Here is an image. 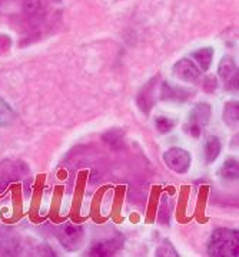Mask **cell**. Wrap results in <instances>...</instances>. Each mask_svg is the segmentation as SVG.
Segmentation results:
<instances>
[{
	"label": "cell",
	"instance_id": "1",
	"mask_svg": "<svg viewBox=\"0 0 239 257\" xmlns=\"http://www.w3.org/2000/svg\"><path fill=\"white\" fill-rule=\"evenodd\" d=\"M238 230L218 228L212 233L208 243V254L214 257L238 256Z\"/></svg>",
	"mask_w": 239,
	"mask_h": 257
},
{
	"label": "cell",
	"instance_id": "2",
	"mask_svg": "<svg viewBox=\"0 0 239 257\" xmlns=\"http://www.w3.org/2000/svg\"><path fill=\"white\" fill-rule=\"evenodd\" d=\"M209 118H210V106L206 102L198 103L189 112L186 131L194 137H199L200 131L209 122Z\"/></svg>",
	"mask_w": 239,
	"mask_h": 257
},
{
	"label": "cell",
	"instance_id": "3",
	"mask_svg": "<svg viewBox=\"0 0 239 257\" xmlns=\"http://www.w3.org/2000/svg\"><path fill=\"white\" fill-rule=\"evenodd\" d=\"M165 164L178 174H185L190 167V155L184 148L172 147L164 154Z\"/></svg>",
	"mask_w": 239,
	"mask_h": 257
},
{
	"label": "cell",
	"instance_id": "4",
	"mask_svg": "<svg viewBox=\"0 0 239 257\" xmlns=\"http://www.w3.org/2000/svg\"><path fill=\"white\" fill-rule=\"evenodd\" d=\"M84 236L82 227L74 226V224H66L59 231V240H60L62 246L69 251H74L82 246Z\"/></svg>",
	"mask_w": 239,
	"mask_h": 257
},
{
	"label": "cell",
	"instance_id": "5",
	"mask_svg": "<svg viewBox=\"0 0 239 257\" xmlns=\"http://www.w3.org/2000/svg\"><path fill=\"white\" fill-rule=\"evenodd\" d=\"M219 76L225 82L226 89L238 91V68L235 61L230 56H224L219 62Z\"/></svg>",
	"mask_w": 239,
	"mask_h": 257
},
{
	"label": "cell",
	"instance_id": "6",
	"mask_svg": "<svg viewBox=\"0 0 239 257\" xmlns=\"http://www.w3.org/2000/svg\"><path fill=\"white\" fill-rule=\"evenodd\" d=\"M172 71H174V75L176 78L185 81V82H194V81H196L198 78L200 76V71L196 66V63L194 61H190V59H186V58L178 61L174 65Z\"/></svg>",
	"mask_w": 239,
	"mask_h": 257
},
{
	"label": "cell",
	"instance_id": "7",
	"mask_svg": "<svg viewBox=\"0 0 239 257\" xmlns=\"http://www.w3.org/2000/svg\"><path fill=\"white\" fill-rule=\"evenodd\" d=\"M120 246H122L120 237H114V238H108V240H104V241H98L89 250V256H112Z\"/></svg>",
	"mask_w": 239,
	"mask_h": 257
},
{
	"label": "cell",
	"instance_id": "8",
	"mask_svg": "<svg viewBox=\"0 0 239 257\" xmlns=\"http://www.w3.org/2000/svg\"><path fill=\"white\" fill-rule=\"evenodd\" d=\"M190 58L195 61L199 71L205 72V71H208L209 66H210V62H212V58H214V49L212 48H200V49L194 52L190 55Z\"/></svg>",
	"mask_w": 239,
	"mask_h": 257
},
{
	"label": "cell",
	"instance_id": "9",
	"mask_svg": "<svg viewBox=\"0 0 239 257\" xmlns=\"http://www.w3.org/2000/svg\"><path fill=\"white\" fill-rule=\"evenodd\" d=\"M154 81H150V82L146 85L145 88H144V91L139 93V96H138V105H139V108L144 111V112H149V109L152 108V105H154V98H155V95H154Z\"/></svg>",
	"mask_w": 239,
	"mask_h": 257
},
{
	"label": "cell",
	"instance_id": "10",
	"mask_svg": "<svg viewBox=\"0 0 239 257\" xmlns=\"http://www.w3.org/2000/svg\"><path fill=\"white\" fill-rule=\"evenodd\" d=\"M220 153V141L218 137L209 135L205 141V158L206 163H214Z\"/></svg>",
	"mask_w": 239,
	"mask_h": 257
},
{
	"label": "cell",
	"instance_id": "11",
	"mask_svg": "<svg viewBox=\"0 0 239 257\" xmlns=\"http://www.w3.org/2000/svg\"><path fill=\"white\" fill-rule=\"evenodd\" d=\"M238 115H239V105L235 101H230L225 105L224 108V121L228 123L230 128L238 126Z\"/></svg>",
	"mask_w": 239,
	"mask_h": 257
},
{
	"label": "cell",
	"instance_id": "12",
	"mask_svg": "<svg viewBox=\"0 0 239 257\" xmlns=\"http://www.w3.org/2000/svg\"><path fill=\"white\" fill-rule=\"evenodd\" d=\"M188 91H184L182 88H176V86H170L168 83H164L162 88V99H168V101H184L186 98Z\"/></svg>",
	"mask_w": 239,
	"mask_h": 257
},
{
	"label": "cell",
	"instance_id": "13",
	"mask_svg": "<svg viewBox=\"0 0 239 257\" xmlns=\"http://www.w3.org/2000/svg\"><path fill=\"white\" fill-rule=\"evenodd\" d=\"M238 161L235 158H228L220 168V175L228 180V181H235L238 180Z\"/></svg>",
	"mask_w": 239,
	"mask_h": 257
},
{
	"label": "cell",
	"instance_id": "14",
	"mask_svg": "<svg viewBox=\"0 0 239 257\" xmlns=\"http://www.w3.org/2000/svg\"><path fill=\"white\" fill-rule=\"evenodd\" d=\"M14 119V111L4 99L0 98V125H9Z\"/></svg>",
	"mask_w": 239,
	"mask_h": 257
},
{
	"label": "cell",
	"instance_id": "15",
	"mask_svg": "<svg viewBox=\"0 0 239 257\" xmlns=\"http://www.w3.org/2000/svg\"><path fill=\"white\" fill-rule=\"evenodd\" d=\"M155 125L159 133H169L174 128L175 122L172 119L166 118V116H158L155 121Z\"/></svg>",
	"mask_w": 239,
	"mask_h": 257
}]
</instances>
